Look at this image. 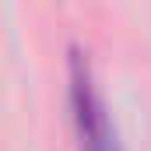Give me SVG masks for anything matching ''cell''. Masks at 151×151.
<instances>
[{"instance_id":"1","label":"cell","mask_w":151,"mask_h":151,"mask_svg":"<svg viewBox=\"0 0 151 151\" xmlns=\"http://www.w3.org/2000/svg\"><path fill=\"white\" fill-rule=\"evenodd\" d=\"M67 102H70L77 151H123L113 116H109L102 91L95 84L91 63L81 49H70V60H67Z\"/></svg>"}]
</instances>
